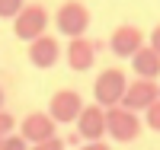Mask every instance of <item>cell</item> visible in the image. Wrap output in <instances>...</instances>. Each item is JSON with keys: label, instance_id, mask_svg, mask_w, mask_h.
I'll return each instance as SVG.
<instances>
[{"label": "cell", "instance_id": "cell-20", "mask_svg": "<svg viewBox=\"0 0 160 150\" xmlns=\"http://www.w3.org/2000/svg\"><path fill=\"white\" fill-rule=\"evenodd\" d=\"M3 102H7V93H3V86H0V109H3Z\"/></svg>", "mask_w": 160, "mask_h": 150}, {"label": "cell", "instance_id": "cell-4", "mask_svg": "<svg viewBox=\"0 0 160 150\" xmlns=\"http://www.w3.org/2000/svg\"><path fill=\"white\" fill-rule=\"evenodd\" d=\"M45 29H48V10L42 3H26L13 19V32L22 42H35L38 35H45Z\"/></svg>", "mask_w": 160, "mask_h": 150}, {"label": "cell", "instance_id": "cell-19", "mask_svg": "<svg viewBox=\"0 0 160 150\" xmlns=\"http://www.w3.org/2000/svg\"><path fill=\"white\" fill-rule=\"evenodd\" d=\"M80 150H109V144H106V141H90V144H83Z\"/></svg>", "mask_w": 160, "mask_h": 150}, {"label": "cell", "instance_id": "cell-7", "mask_svg": "<svg viewBox=\"0 0 160 150\" xmlns=\"http://www.w3.org/2000/svg\"><path fill=\"white\" fill-rule=\"evenodd\" d=\"M74 125H77V138L83 141V144L102 141V138H106V109H99L96 102H93V105H83Z\"/></svg>", "mask_w": 160, "mask_h": 150}, {"label": "cell", "instance_id": "cell-5", "mask_svg": "<svg viewBox=\"0 0 160 150\" xmlns=\"http://www.w3.org/2000/svg\"><path fill=\"white\" fill-rule=\"evenodd\" d=\"M157 99H160L157 80H141V77H135V80H128L125 96H122V102H118V105L128 109V112H135V115H141V112H148Z\"/></svg>", "mask_w": 160, "mask_h": 150}, {"label": "cell", "instance_id": "cell-13", "mask_svg": "<svg viewBox=\"0 0 160 150\" xmlns=\"http://www.w3.org/2000/svg\"><path fill=\"white\" fill-rule=\"evenodd\" d=\"M26 7V0H0V19H16V13Z\"/></svg>", "mask_w": 160, "mask_h": 150}, {"label": "cell", "instance_id": "cell-1", "mask_svg": "<svg viewBox=\"0 0 160 150\" xmlns=\"http://www.w3.org/2000/svg\"><path fill=\"white\" fill-rule=\"evenodd\" d=\"M90 22H93V16H90L87 3H80V0H64V3L58 7V13H55L58 32L68 35V38H83Z\"/></svg>", "mask_w": 160, "mask_h": 150}, {"label": "cell", "instance_id": "cell-16", "mask_svg": "<svg viewBox=\"0 0 160 150\" xmlns=\"http://www.w3.org/2000/svg\"><path fill=\"white\" fill-rule=\"evenodd\" d=\"M13 128H16V118H13L7 109H0V141H3V138H10V134H13Z\"/></svg>", "mask_w": 160, "mask_h": 150}, {"label": "cell", "instance_id": "cell-2", "mask_svg": "<svg viewBox=\"0 0 160 150\" xmlns=\"http://www.w3.org/2000/svg\"><path fill=\"white\" fill-rule=\"evenodd\" d=\"M141 131H144V121L135 112H128V109H122V105L106 109V134H112V141L131 144V141H138Z\"/></svg>", "mask_w": 160, "mask_h": 150}, {"label": "cell", "instance_id": "cell-8", "mask_svg": "<svg viewBox=\"0 0 160 150\" xmlns=\"http://www.w3.org/2000/svg\"><path fill=\"white\" fill-rule=\"evenodd\" d=\"M26 58H29V64L38 67V70H51V67L61 61V45H58V38H51L48 32H45V35H38L35 42H29Z\"/></svg>", "mask_w": 160, "mask_h": 150}, {"label": "cell", "instance_id": "cell-3", "mask_svg": "<svg viewBox=\"0 0 160 150\" xmlns=\"http://www.w3.org/2000/svg\"><path fill=\"white\" fill-rule=\"evenodd\" d=\"M125 86H128L125 70H118V67L102 70V74L96 77V83H93L96 105H99V109H112V105H118V102H122V96H125Z\"/></svg>", "mask_w": 160, "mask_h": 150}, {"label": "cell", "instance_id": "cell-6", "mask_svg": "<svg viewBox=\"0 0 160 150\" xmlns=\"http://www.w3.org/2000/svg\"><path fill=\"white\" fill-rule=\"evenodd\" d=\"M80 109H83V99H80L77 90H58L48 102V115L55 125H74Z\"/></svg>", "mask_w": 160, "mask_h": 150}, {"label": "cell", "instance_id": "cell-9", "mask_svg": "<svg viewBox=\"0 0 160 150\" xmlns=\"http://www.w3.org/2000/svg\"><path fill=\"white\" fill-rule=\"evenodd\" d=\"M148 42H144V32L138 29V26H131V22H125V26H118V29L112 32V38H109V48H112V54L115 58H135V51L138 48H144Z\"/></svg>", "mask_w": 160, "mask_h": 150}, {"label": "cell", "instance_id": "cell-15", "mask_svg": "<svg viewBox=\"0 0 160 150\" xmlns=\"http://www.w3.org/2000/svg\"><path fill=\"white\" fill-rule=\"evenodd\" d=\"M0 150H29V141L19 138V134H10V138L0 141Z\"/></svg>", "mask_w": 160, "mask_h": 150}, {"label": "cell", "instance_id": "cell-12", "mask_svg": "<svg viewBox=\"0 0 160 150\" xmlns=\"http://www.w3.org/2000/svg\"><path fill=\"white\" fill-rule=\"evenodd\" d=\"M131 70H135V77L141 80H157L160 77V54L154 48H138L135 51V58H131Z\"/></svg>", "mask_w": 160, "mask_h": 150}, {"label": "cell", "instance_id": "cell-11", "mask_svg": "<svg viewBox=\"0 0 160 150\" xmlns=\"http://www.w3.org/2000/svg\"><path fill=\"white\" fill-rule=\"evenodd\" d=\"M96 42H90V38H71L68 51H64V58H68V67L71 70H90L93 64H96Z\"/></svg>", "mask_w": 160, "mask_h": 150}, {"label": "cell", "instance_id": "cell-18", "mask_svg": "<svg viewBox=\"0 0 160 150\" xmlns=\"http://www.w3.org/2000/svg\"><path fill=\"white\" fill-rule=\"evenodd\" d=\"M148 48H154V51L160 54V26H154V32H151V38H148Z\"/></svg>", "mask_w": 160, "mask_h": 150}, {"label": "cell", "instance_id": "cell-14", "mask_svg": "<svg viewBox=\"0 0 160 150\" xmlns=\"http://www.w3.org/2000/svg\"><path fill=\"white\" fill-rule=\"evenodd\" d=\"M144 128H151V131H157L160 134V99L144 112Z\"/></svg>", "mask_w": 160, "mask_h": 150}, {"label": "cell", "instance_id": "cell-10", "mask_svg": "<svg viewBox=\"0 0 160 150\" xmlns=\"http://www.w3.org/2000/svg\"><path fill=\"white\" fill-rule=\"evenodd\" d=\"M55 131H58V125L51 121L48 112H29V115L19 121V138H26L29 144H38V141L55 138Z\"/></svg>", "mask_w": 160, "mask_h": 150}, {"label": "cell", "instance_id": "cell-17", "mask_svg": "<svg viewBox=\"0 0 160 150\" xmlns=\"http://www.w3.org/2000/svg\"><path fill=\"white\" fill-rule=\"evenodd\" d=\"M68 144H64L61 138H48V141H38V144H32L29 150H64Z\"/></svg>", "mask_w": 160, "mask_h": 150}]
</instances>
